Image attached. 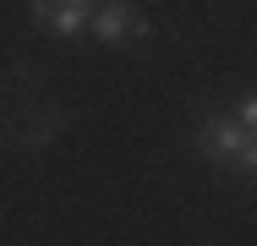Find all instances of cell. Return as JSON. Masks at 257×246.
<instances>
[{"label": "cell", "mask_w": 257, "mask_h": 246, "mask_svg": "<svg viewBox=\"0 0 257 246\" xmlns=\"http://www.w3.org/2000/svg\"><path fill=\"white\" fill-rule=\"evenodd\" d=\"M192 143L203 153L208 164H235V170H257V132H246L235 115H224V109H208L203 120H197V132H192Z\"/></svg>", "instance_id": "1"}, {"label": "cell", "mask_w": 257, "mask_h": 246, "mask_svg": "<svg viewBox=\"0 0 257 246\" xmlns=\"http://www.w3.org/2000/svg\"><path fill=\"white\" fill-rule=\"evenodd\" d=\"M66 126H71V109H66V104H50V98L17 104V109L0 115V143H11V148H50Z\"/></svg>", "instance_id": "2"}, {"label": "cell", "mask_w": 257, "mask_h": 246, "mask_svg": "<svg viewBox=\"0 0 257 246\" xmlns=\"http://www.w3.org/2000/svg\"><path fill=\"white\" fill-rule=\"evenodd\" d=\"M93 39L99 44H126V39H148V17L132 6V0H99L93 17H88Z\"/></svg>", "instance_id": "3"}, {"label": "cell", "mask_w": 257, "mask_h": 246, "mask_svg": "<svg viewBox=\"0 0 257 246\" xmlns=\"http://www.w3.org/2000/svg\"><path fill=\"white\" fill-rule=\"evenodd\" d=\"M28 17L33 28H50L60 39H77L93 17V0H28Z\"/></svg>", "instance_id": "4"}, {"label": "cell", "mask_w": 257, "mask_h": 246, "mask_svg": "<svg viewBox=\"0 0 257 246\" xmlns=\"http://www.w3.org/2000/svg\"><path fill=\"white\" fill-rule=\"evenodd\" d=\"M235 120H241L246 132H257V104H252V98H241V104H235Z\"/></svg>", "instance_id": "5"}, {"label": "cell", "mask_w": 257, "mask_h": 246, "mask_svg": "<svg viewBox=\"0 0 257 246\" xmlns=\"http://www.w3.org/2000/svg\"><path fill=\"white\" fill-rule=\"evenodd\" d=\"M93 6H99V0H93Z\"/></svg>", "instance_id": "6"}]
</instances>
